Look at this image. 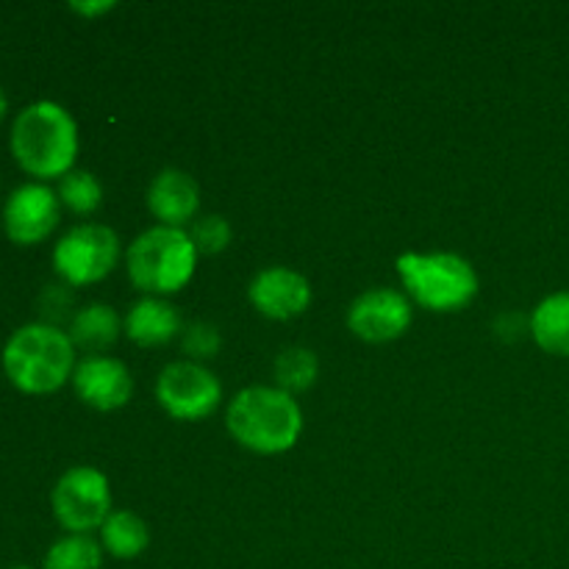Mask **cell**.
Segmentation results:
<instances>
[{
	"mask_svg": "<svg viewBox=\"0 0 569 569\" xmlns=\"http://www.w3.org/2000/svg\"><path fill=\"white\" fill-rule=\"evenodd\" d=\"M11 153L31 176L64 178L78 153L76 120L53 100L31 103L11 126Z\"/></svg>",
	"mask_w": 569,
	"mask_h": 569,
	"instance_id": "6da1fadb",
	"label": "cell"
},
{
	"mask_svg": "<svg viewBox=\"0 0 569 569\" xmlns=\"http://www.w3.org/2000/svg\"><path fill=\"white\" fill-rule=\"evenodd\" d=\"M226 422L242 448L261 456H276L295 448L303 431V415L289 392L278 387L242 389L228 403Z\"/></svg>",
	"mask_w": 569,
	"mask_h": 569,
	"instance_id": "7a4b0ae2",
	"label": "cell"
},
{
	"mask_svg": "<svg viewBox=\"0 0 569 569\" xmlns=\"http://www.w3.org/2000/svg\"><path fill=\"white\" fill-rule=\"evenodd\" d=\"M6 376L28 395H48L64 387L76 372V345L70 333L44 322H31L11 333L3 350Z\"/></svg>",
	"mask_w": 569,
	"mask_h": 569,
	"instance_id": "3957f363",
	"label": "cell"
},
{
	"mask_svg": "<svg viewBox=\"0 0 569 569\" xmlns=\"http://www.w3.org/2000/svg\"><path fill=\"white\" fill-rule=\"evenodd\" d=\"M198 248L183 228L156 226L133 239L128 278L144 295H172L194 276Z\"/></svg>",
	"mask_w": 569,
	"mask_h": 569,
	"instance_id": "277c9868",
	"label": "cell"
},
{
	"mask_svg": "<svg viewBox=\"0 0 569 569\" xmlns=\"http://www.w3.org/2000/svg\"><path fill=\"white\" fill-rule=\"evenodd\" d=\"M398 272L411 298L431 311L465 309L478 292L476 270L456 253H403Z\"/></svg>",
	"mask_w": 569,
	"mask_h": 569,
	"instance_id": "5b68a950",
	"label": "cell"
},
{
	"mask_svg": "<svg viewBox=\"0 0 569 569\" xmlns=\"http://www.w3.org/2000/svg\"><path fill=\"white\" fill-rule=\"evenodd\" d=\"M120 259V239L109 226L87 222L59 239L53 250V267L67 283L83 287L109 276Z\"/></svg>",
	"mask_w": 569,
	"mask_h": 569,
	"instance_id": "8992f818",
	"label": "cell"
},
{
	"mask_svg": "<svg viewBox=\"0 0 569 569\" xmlns=\"http://www.w3.org/2000/svg\"><path fill=\"white\" fill-rule=\"evenodd\" d=\"M53 511L61 528L70 533H89L103 528L111 515L109 478L94 467H72L53 489Z\"/></svg>",
	"mask_w": 569,
	"mask_h": 569,
	"instance_id": "52a82bcc",
	"label": "cell"
},
{
	"mask_svg": "<svg viewBox=\"0 0 569 569\" xmlns=\"http://www.w3.org/2000/svg\"><path fill=\"white\" fill-rule=\"evenodd\" d=\"M156 398L176 420H203L220 406L222 387L214 372L198 361H176L161 370Z\"/></svg>",
	"mask_w": 569,
	"mask_h": 569,
	"instance_id": "ba28073f",
	"label": "cell"
},
{
	"mask_svg": "<svg viewBox=\"0 0 569 569\" xmlns=\"http://www.w3.org/2000/svg\"><path fill=\"white\" fill-rule=\"evenodd\" d=\"M61 200L44 183H22L3 206V226L11 242L37 244L59 226Z\"/></svg>",
	"mask_w": 569,
	"mask_h": 569,
	"instance_id": "9c48e42d",
	"label": "cell"
},
{
	"mask_svg": "<svg viewBox=\"0 0 569 569\" xmlns=\"http://www.w3.org/2000/svg\"><path fill=\"white\" fill-rule=\"evenodd\" d=\"M411 326V306L395 289H367L350 303L348 328L365 342H392Z\"/></svg>",
	"mask_w": 569,
	"mask_h": 569,
	"instance_id": "30bf717a",
	"label": "cell"
},
{
	"mask_svg": "<svg viewBox=\"0 0 569 569\" xmlns=\"http://www.w3.org/2000/svg\"><path fill=\"white\" fill-rule=\"evenodd\" d=\"M78 398L87 406L100 411H114L131 400L133 378L122 361L109 359V356H89L78 361L72 372Z\"/></svg>",
	"mask_w": 569,
	"mask_h": 569,
	"instance_id": "8fae6325",
	"label": "cell"
},
{
	"mask_svg": "<svg viewBox=\"0 0 569 569\" xmlns=\"http://www.w3.org/2000/svg\"><path fill=\"white\" fill-rule=\"evenodd\" d=\"M250 303L270 320H295L311 303V287L300 272L287 267H270L259 272L248 289Z\"/></svg>",
	"mask_w": 569,
	"mask_h": 569,
	"instance_id": "7c38bea8",
	"label": "cell"
},
{
	"mask_svg": "<svg viewBox=\"0 0 569 569\" xmlns=\"http://www.w3.org/2000/svg\"><path fill=\"white\" fill-rule=\"evenodd\" d=\"M200 206V187L189 172L161 170L148 189V209L167 228H183L194 220Z\"/></svg>",
	"mask_w": 569,
	"mask_h": 569,
	"instance_id": "4fadbf2b",
	"label": "cell"
},
{
	"mask_svg": "<svg viewBox=\"0 0 569 569\" xmlns=\"http://www.w3.org/2000/svg\"><path fill=\"white\" fill-rule=\"evenodd\" d=\"M122 328H126L131 342L142 345V348H159V345L176 339V333L181 331V315L167 300L142 298L131 306Z\"/></svg>",
	"mask_w": 569,
	"mask_h": 569,
	"instance_id": "5bb4252c",
	"label": "cell"
},
{
	"mask_svg": "<svg viewBox=\"0 0 569 569\" xmlns=\"http://www.w3.org/2000/svg\"><path fill=\"white\" fill-rule=\"evenodd\" d=\"M531 337L545 353L569 356V292H553L533 309Z\"/></svg>",
	"mask_w": 569,
	"mask_h": 569,
	"instance_id": "9a60e30c",
	"label": "cell"
},
{
	"mask_svg": "<svg viewBox=\"0 0 569 569\" xmlns=\"http://www.w3.org/2000/svg\"><path fill=\"white\" fill-rule=\"evenodd\" d=\"M120 328H122V322L111 306L92 303V306H87V309L78 311L76 320H72L70 342L76 345V348L87 350V353L98 356L100 350L111 348V345L117 342V337H120Z\"/></svg>",
	"mask_w": 569,
	"mask_h": 569,
	"instance_id": "2e32d148",
	"label": "cell"
},
{
	"mask_svg": "<svg viewBox=\"0 0 569 569\" xmlns=\"http://www.w3.org/2000/svg\"><path fill=\"white\" fill-rule=\"evenodd\" d=\"M100 542H103V550H109V556L128 561L148 550L150 533L133 511H111L109 520L100 528Z\"/></svg>",
	"mask_w": 569,
	"mask_h": 569,
	"instance_id": "e0dca14e",
	"label": "cell"
},
{
	"mask_svg": "<svg viewBox=\"0 0 569 569\" xmlns=\"http://www.w3.org/2000/svg\"><path fill=\"white\" fill-rule=\"evenodd\" d=\"M103 548L89 533H70L59 539L44 556V569H100Z\"/></svg>",
	"mask_w": 569,
	"mask_h": 569,
	"instance_id": "ac0fdd59",
	"label": "cell"
},
{
	"mask_svg": "<svg viewBox=\"0 0 569 569\" xmlns=\"http://www.w3.org/2000/svg\"><path fill=\"white\" fill-rule=\"evenodd\" d=\"M320 361L309 348H287L276 359V381L283 392H303L317 381Z\"/></svg>",
	"mask_w": 569,
	"mask_h": 569,
	"instance_id": "d6986e66",
	"label": "cell"
},
{
	"mask_svg": "<svg viewBox=\"0 0 569 569\" xmlns=\"http://www.w3.org/2000/svg\"><path fill=\"white\" fill-rule=\"evenodd\" d=\"M59 200L76 214H92L103 200V187L87 170H70L59 183Z\"/></svg>",
	"mask_w": 569,
	"mask_h": 569,
	"instance_id": "ffe728a7",
	"label": "cell"
},
{
	"mask_svg": "<svg viewBox=\"0 0 569 569\" xmlns=\"http://www.w3.org/2000/svg\"><path fill=\"white\" fill-rule=\"evenodd\" d=\"M189 237H192L198 253H220V250L231 244V226L220 214L200 217L192 226V231H189Z\"/></svg>",
	"mask_w": 569,
	"mask_h": 569,
	"instance_id": "44dd1931",
	"label": "cell"
},
{
	"mask_svg": "<svg viewBox=\"0 0 569 569\" xmlns=\"http://www.w3.org/2000/svg\"><path fill=\"white\" fill-rule=\"evenodd\" d=\"M183 350L198 359H211V356L220 350V331H217L211 322H194V326L187 328L183 333Z\"/></svg>",
	"mask_w": 569,
	"mask_h": 569,
	"instance_id": "7402d4cb",
	"label": "cell"
},
{
	"mask_svg": "<svg viewBox=\"0 0 569 569\" xmlns=\"http://www.w3.org/2000/svg\"><path fill=\"white\" fill-rule=\"evenodd\" d=\"M72 11H78V14L83 17H94V14H103V11H111L114 9V3L111 0H98V3H81V0H76V3H70Z\"/></svg>",
	"mask_w": 569,
	"mask_h": 569,
	"instance_id": "603a6c76",
	"label": "cell"
},
{
	"mask_svg": "<svg viewBox=\"0 0 569 569\" xmlns=\"http://www.w3.org/2000/svg\"><path fill=\"white\" fill-rule=\"evenodd\" d=\"M6 114V94H3V89H0V117Z\"/></svg>",
	"mask_w": 569,
	"mask_h": 569,
	"instance_id": "cb8c5ba5",
	"label": "cell"
},
{
	"mask_svg": "<svg viewBox=\"0 0 569 569\" xmlns=\"http://www.w3.org/2000/svg\"><path fill=\"white\" fill-rule=\"evenodd\" d=\"M11 569H31V567H11Z\"/></svg>",
	"mask_w": 569,
	"mask_h": 569,
	"instance_id": "d4e9b609",
	"label": "cell"
}]
</instances>
